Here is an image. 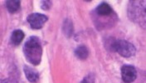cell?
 Here are the masks:
<instances>
[{
	"mask_svg": "<svg viewBox=\"0 0 146 83\" xmlns=\"http://www.w3.org/2000/svg\"><path fill=\"white\" fill-rule=\"evenodd\" d=\"M91 19L99 31L113 28L119 19L114 9L106 2H101L91 12Z\"/></svg>",
	"mask_w": 146,
	"mask_h": 83,
	"instance_id": "6da1fadb",
	"label": "cell"
},
{
	"mask_svg": "<svg viewBox=\"0 0 146 83\" xmlns=\"http://www.w3.org/2000/svg\"><path fill=\"white\" fill-rule=\"evenodd\" d=\"M23 52L27 62L33 66H38L42 57V45L40 38L36 36H30L23 44Z\"/></svg>",
	"mask_w": 146,
	"mask_h": 83,
	"instance_id": "7a4b0ae2",
	"label": "cell"
},
{
	"mask_svg": "<svg viewBox=\"0 0 146 83\" xmlns=\"http://www.w3.org/2000/svg\"><path fill=\"white\" fill-rule=\"evenodd\" d=\"M104 45L108 51L117 52L119 55L125 58L135 56L136 54L135 46L125 39H115L113 37H109L106 39Z\"/></svg>",
	"mask_w": 146,
	"mask_h": 83,
	"instance_id": "3957f363",
	"label": "cell"
},
{
	"mask_svg": "<svg viewBox=\"0 0 146 83\" xmlns=\"http://www.w3.org/2000/svg\"><path fill=\"white\" fill-rule=\"evenodd\" d=\"M127 14L132 23H135L144 29L145 28V1H129Z\"/></svg>",
	"mask_w": 146,
	"mask_h": 83,
	"instance_id": "277c9868",
	"label": "cell"
},
{
	"mask_svg": "<svg viewBox=\"0 0 146 83\" xmlns=\"http://www.w3.org/2000/svg\"><path fill=\"white\" fill-rule=\"evenodd\" d=\"M47 21H48V17L45 14L40 13H30L27 18V22L28 23L30 28L33 30L42 29Z\"/></svg>",
	"mask_w": 146,
	"mask_h": 83,
	"instance_id": "5b68a950",
	"label": "cell"
},
{
	"mask_svg": "<svg viewBox=\"0 0 146 83\" xmlns=\"http://www.w3.org/2000/svg\"><path fill=\"white\" fill-rule=\"evenodd\" d=\"M121 78L125 83L134 82L137 78V70L133 65H123L120 68Z\"/></svg>",
	"mask_w": 146,
	"mask_h": 83,
	"instance_id": "8992f818",
	"label": "cell"
},
{
	"mask_svg": "<svg viewBox=\"0 0 146 83\" xmlns=\"http://www.w3.org/2000/svg\"><path fill=\"white\" fill-rule=\"evenodd\" d=\"M23 72L28 82H30L31 83L38 82L40 79V75H39V72L34 68L25 65L23 66Z\"/></svg>",
	"mask_w": 146,
	"mask_h": 83,
	"instance_id": "52a82bcc",
	"label": "cell"
},
{
	"mask_svg": "<svg viewBox=\"0 0 146 83\" xmlns=\"http://www.w3.org/2000/svg\"><path fill=\"white\" fill-rule=\"evenodd\" d=\"M25 37V33L22 29H15L10 36V43L13 46H19Z\"/></svg>",
	"mask_w": 146,
	"mask_h": 83,
	"instance_id": "ba28073f",
	"label": "cell"
},
{
	"mask_svg": "<svg viewBox=\"0 0 146 83\" xmlns=\"http://www.w3.org/2000/svg\"><path fill=\"white\" fill-rule=\"evenodd\" d=\"M74 55L75 56L81 61H85L88 58L90 55V50L86 45H79L74 50Z\"/></svg>",
	"mask_w": 146,
	"mask_h": 83,
	"instance_id": "9c48e42d",
	"label": "cell"
},
{
	"mask_svg": "<svg viewBox=\"0 0 146 83\" xmlns=\"http://www.w3.org/2000/svg\"><path fill=\"white\" fill-rule=\"evenodd\" d=\"M62 33L65 35V37L67 38H71L73 36L74 33V24L72 19L67 18L65 19L62 23Z\"/></svg>",
	"mask_w": 146,
	"mask_h": 83,
	"instance_id": "30bf717a",
	"label": "cell"
},
{
	"mask_svg": "<svg viewBox=\"0 0 146 83\" xmlns=\"http://www.w3.org/2000/svg\"><path fill=\"white\" fill-rule=\"evenodd\" d=\"M5 6L9 13L13 14L21 9V1L19 0H8L5 2Z\"/></svg>",
	"mask_w": 146,
	"mask_h": 83,
	"instance_id": "8fae6325",
	"label": "cell"
},
{
	"mask_svg": "<svg viewBox=\"0 0 146 83\" xmlns=\"http://www.w3.org/2000/svg\"><path fill=\"white\" fill-rule=\"evenodd\" d=\"M52 6V2L50 0H44V1H41V9L44 11H48L51 9Z\"/></svg>",
	"mask_w": 146,
	"mask_h": 83,
	"instance_id": "7c38bea8",
	"label": "cell"
},
{
	"mask_svg": "<svg viewBox=\"0 0 146 83\" xmlns=\"http://www.w3.org/2000/svg\"><path fill=\"white\" fill-rule=\"evenodd\" d=\"M84 79L87 83H95V76L92 73H90L89 75L86 76V77Z\"/></svg>",
	"mask_w": 146,
	"mask_h": 83,
	"instance_id": "4fadbf2b",
	"label": "cell"
},
{
	"mask_svg": "<svg viewBox=\"0 0 146 83\" xmlns=\"http://www.w3.org/2000/svg\"><path fill=\"white\" fill-rule=\"evenodd\" d=\"M2 83H13V82H11L9 79H5V80H3V81L2 82Z\"/></svg>",
	"mask_w": 146,
	"mask_h": 83,
	"instance_id": "5bb4252c",
	"label": "cell"
},
{
	"mask_svg": "<svg viewBox=\"0 0 146 83\" xmlns=\"http://www.w3.org/2000/svg\"><path fill=\"white\" fill-rule=\"evenodd\" d=\"M80 83H87V82H86V80H85V79H83L82 81H81V82Z\"/></svg>",
	"mask_w": 146,
	"mask_h": 83,
	"instance_id": "9a60e30c",
	"label": "cell"
}]
</instances>
